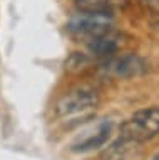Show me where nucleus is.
Listing matches in <instances>:
<instances>
[{
  "label": "nucleus",
  "instance_id": "9d476101",
  "mask_svg": "<svg viewBox=\"0 0 159 160\" xmlns=\"http://www.w3.org/2000/svg\"><path fill=\"white\" fill-rule=\"evenodd\" d=\"M144 3H147L151 8H157L159 10V0H142Z\"/></svg>",
  "mask_w": 159,
  "mask_h": 160
},
{
  "label": "nucleus",
  "instance_id": "423d86ee",
  "mask_svg": "<svg viewBox=\"0 0 159 160\" xmlns=\"http://www.w3.org/2000/svg\"><path fill=\"white\" fill-rule=\"evenodd\" d=\"M139 145L141 143L134 142V140L119 137L102 150L101 155H99V160H129L136 155Z\"/></svg>",
  "mask_w": 159,
  "mask_h": 160
},
{
  "label": "nucleus",
  "instance_id": "39448f33",
  "mask_svg": "<svg viewBox=\"0 0 159 160\" xmlns=\"http://www.w3.org/2000/svg\"><path fill=\"white\" fill-rule=\"evenodd\" d=\"M124 35L109 30V32L97 35L91 40H87V50L92 58H109L112 55L119 53V50L124 47Z\"/></svg>",
  "mask_w": 159,
  "mask_h": 160
},
{
  "label": "nucleus",
  "instance_id": "f03ea898",
  "mask_svg": "<svg viewBox=\"0 0 159 160\" xmlns=\"http://www.w3.org/2000/svg\"><path fill=\"white\" fill-rule=\"evenodd\" d=\"M121 137L144 143L154 138L159 133V105L141 108L134 112L127 120H124L119 127Z\"/></svg>",
  "mask_w": 159,
  "mask_h": 160
},
{
  "label": "nucleus",
  "instance_id": "1a4fd4ad",
  "mask_svg": "<svg viewBox=\"0 0 159 160\" xmlns=\"http://www.w3.org/2000/svg\"><path fill=\"white\" fill-rule=\"evenodd\" d=\"M82 12H109L111 0H72Z\"/></svg>",
  "mask_w": 159,
  "mask_h": 160
},
{
  "label": "nucleus",
  "instance_id": "20e7f679",
  "mask_svg": "<svg viewBox=\"0 0 159 160\" xmlns=\"http://www.w3.org/2000/svg\"><path fill=\"white\" fill-rule=\"evenodd\" d=\"M146 62L137 53H116L106 58L102 65L104 73L112 78H132L146 72Z\"/></svg>",
  "mask_w": 159,
  "mask_h": 160
},
{
  "label": "nucleus",
  "instance_id": "0eeeda50",
  "mask_svg": "<svg viewBox=\"0 0 159 160\" xmlns=\"http://www.w3.org/2000/svg\"><path fill=\"white\" fill-rule=\"evenodd\" d=\"M109 137H111V123H102L99 125L96 132H92L91 135H87L86 138H82L79 143L72 145V150L74 152H91V150H96V148H101L107 143Z\"/></svg>",
  "mask_w": 159,
  "mask_h": 160
},
{
  "label": "nucleus",
  "instance_id": "7ed1b4c3",
  "mask_svg": "<svg viewBox=\"0 0 159 160\" xmlns=\"http://www.w3.org/2000/svg\"><path fill=\"white\" fill-rule=\"evenodd\" d=\"M114 18L111 12H82L79 10L67 22V30L74 37H82L91 40L112 30Z\"/></svg>",
  "mask_w": 159,
  "mask_h": 160
},
{
  "label": "nucleus",
  "instance_id": "6e6552de",
  "mask_svg": "<svg viewBox=\"0 0 159 160\" xmlns=\"http://www.w3.org/2000/svg\"><path fill=\"white\" fill-rule=\"evenodd\" d=\"M94 65V58L89 53L84 52H71L64 60V70L69 75H81L84 72H87L89 68H92Z\"/></svg>",
  "mask_w": 159,
  "mask_h": 160
},
{
  "label": "nucleus",
  "instance_id": "9b49d317",
  "mask_svg": "<svg viewBox=\"0 0 159 160\" xmlns=\"http://www.w3.org/2000/svg\"><path fill=\"white\" fill-rule=\"evenodd\" d=\"M154 160H159V153L156 155V157H154Z\"/></svg>",
  "mask_w": 159,
  "mask_h": 160
},
{
  "label": "nucleus",
  "instance_id": "f257e3e1",
  "mask_svg": "<svg viewBox=\"0 0 159 160\" xmlns=\"http://www.w3.org/2000/svg\"><path fill=\"white\" fill-rule=\"evenodd\" d=\"M99 93L91 87H76L62 93L54 103V113L64 123H79L89 120L99 107Z\"/></svg>",
  "mask_w": 159,
  "mask_h": 160
}]
</instances>
